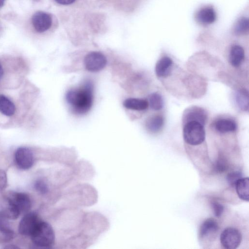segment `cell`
Returning <instances> with one entry per match:
<instances>
[{
  "label": "cell",
  "instance_id": "cb8c5ba5",
  "mask_svg": "<svg viewBox=\"0 0 249 249\" xmlns=\"http://www.w3.org/2000/svg\"><path fill=\"white\" fill-rule=\"evenodd\" d=\"M228 168L227 161L222 157H219L214 165V169L217 173H223L226 171Z\"/></svg>",
  "mask_w": 249,
  "mask_h": 249
},
{
  "label": "cell",
  "instance_id": "e0dca14e",
  "mask_svg": "<svg viewBox=\"0 0 249 249\" xmlns=\"http://www.w3.org/2000/svg\"><path fill=\"white\" fill-rule=\"evenodd\" d=\"M245 57L243 48L239 45L233 46L231 50L230 61L231 65L238 67L242 63Z\"/></svg>",
  "mask_w": 249,
  "mask_h": 249
},
{
  "label": "cell",
  "instance_id": "1f68e13d",
  "mask_svg": "<svg viewBox=\"0 0 249 249\" xmlns=\"http://www.w3.org/2000/svg\"><path fill=\"white\" fill-rule=\"evenodd\" d=\"M3 74V68H2V67L1 65V64L0 63V80L2 77Z\"/></svg>",
  "mask_w": 249,
  "mask_h": 249
},
{
  "label": "cell",
  "instance_id": "836d02e7",
  "mask_svg": "<svg viewBox=\"0 0 249 249\" xmlns=\"http://www.w3.org/2000/svg\"><path fill=\"white\" fill-rule=\"evenodd\" d=\"M5 0H0V8H1L4 4Z\"/></svg>",
  "mask_w": 249,
  "mask_h": 249
},
{
  "label": "cell",
  "instance_id": "f1b7e54d",
  "mask_svg": "<svg viewBox=\"0 0 249 249\" xmlns=\"http://www.w3.org/2000/svg\"><path fill=\"white\" fill-rule=\"evenodd\" d=\"M212 207L214 215L216 217L221 216L224 211V206L221 203L214 201L212 203Z\"/></svg>",
  "mask_w": 249,
  "mask_h": 249
},
{
  "label": "cell",
  "instance_id": "7402d4cb",
  "mask_svg": "<svg viewBox=\"0 0 249 249\" xmlns=\"http://www.w3.org/2000/svg\"><path fill=\"white\" fill-rule=\"evenodd\" d=\"M7 201V204L2 211L9 220L18 218L20 213L18 208L11 203Z\"/></svg>",
  "mask_w": 249,
  "mask_h": 249
},
{
  "label": "cell",
  "instance_id": "5bb4252c",
  "mask_svg": "<svg viewBox=\"0 0 249 249\" xmlns=\"http://www.w3.org/2000/svg\"><path fill=\"white\" fill-rule=\"evenodd\" d=\"M124 107L131 110L142 111L146 109L148 106V102L145 99L136 98L126 99L123 102Z\"/></svg>",
  "mask_w": 249,
  "mask_h": 249
},
{
  "label": "cell",
  "instance_id": "4dcf8cb0",
  "mask_svg": "<svg viewBox=\"0 0 249 249\" xmlns=\"http://www.w3.org/2000/svg\"><path fill=\"white\" fill-rule=\"evenodd\" d=\"M56 3L61 5H69L73 3L76 0H54Z\"/></svg>",
  "mask_w": 249,
  "mask_h": 249
},
{
  "label": "cell",
  "instance_id": "4fadbf2b",
  "mask_svg": "<svg viewBox=\"0 0 249 249\" xmlns=\"http://www.w3.org/2000/svg\"><path fill=\"white\" fill-rule=\"evenodd\" d=\"M216 13L213 8L208 6L201 9L197 13L196 19L203 24H210L216 19Z\"/></svg>",
  "mask_w": 249,
  "mask_h": 249
},
{
  "label": "cell",
  "instance_id": "8fae6325",
  "mask_svg": "<svg viewBox=\"0 0 249 249\" xmlns=\"http://www.w3.org/2000/svg\"><path fill=\"white\" fill-rule=\"evenodd\" d=\"M184 118L187 122L195 121L203 124L206 123L207 115L206 111L199 107H191L187 109L184 114Z\"/></svg>",
  "mask_w": 249,
  "mask_h": 249
},
{
  "label": "cell",
  "instance_id": "4316f807",
  "mask_svg": "<svg viewBox=\"0 0 249 249\" xmlns=\"http://www.w3.org/2000/svg\"><path fill=\"white\" fill-rule=\"evenodd\" d=\"M15 236L14 231L12 229L0 231V242L6 243L12 240Z\"/></svg>",
  "mask_w": 249,
  "mask_h": 249
},
{
  "label": "cell",
  "instance_id": "d4e9b609",
  "mask_svg": "<svg viewBox=\"0 0 249 249\" xmlns=\"http://www.w3.org/2000/svg\"><path fill=\"white\" fill-rule=\"evenodd\" d=\"M35 190L42 195L47 194L49 188L47 183L42 179H38L34 183Z\"/></svg>",
  "mask_w": 249,
  "mask_h": 249
},
{
  "label": "cell",
  "instance_id": "ba28073f",
  "mask_svg": "<svg viewBox=\"0 0 249 249\" xmlns=\"http://www.w3.org/2000/svg\"><path fill=\"white\" fill-rule=\"evenodd\" d=\"M32 23L34 29L42 33L49 30L53 25V18L51 14L43 11H37L32 16Z\"/></svg>",
  "mask_w": 249,
  "mask_h": 249
},
{
  "label": "cell",
  "instance_id": "f546056e",
  "mask_svg": "<svg viewBox=\"0 0 249 249\" xmlns=\"http://www.w3.org/2000/svg\"><path fill=\"white\" fill-rule=\"evenodd\" d=\"M7 185V177L5 172L0 169V191L4 190Z\"/></svg>",
  "mask_w": 249,
  "mask_h": 249
},
{
  "label": "cell",
  "instance_id": "d6a6232c",
  "mask_svg": "<svg viewBox=\"0 0 249 249\" xmlns=\"http://www.w3.org/2000/svg\"><path fill=\"white\" fill-rule=\"evenodd\" d=\"M5 248H8V249H16V248H18V247H17L16 246H14L13 245H9V246H7V247H6Z\"/></svg>",
  "mask_w": 249,
  "mask_h": 249
},
{
  "label": "cell",
  "instance_id": "603a6c76",
  "mask_svg": "<svg viewBox=\"0 0 249 249\" xmlns=\"http://www.w3.org/2000/svg\"><path fill=\"white\" fill-rule=\"evenodd\" d=\"M249 21L248 18H242L237 22L234 28V32L236 35H241L249 30Z\"/></svg>",
  "mask_w": 249,
  "mask_h": 249
},
{
  "label": "cell",
  "instance_id": "3957f363",
  "mask_svg": "<svg viewBox=\"0 0 249 249\" xmlns=\"http://www.w3.org/2000/svg\"><path fill=\"white\" fill-rule=\"evenodd\" d=\"M183 136L184 141L190 145L201 144L205 139L204 125L195 121L186 122L183 127Z\"/></svg>",
  "mask_w": 249,
  "mask_h": 249
},
{
  "label": "cell",
  "instance_id": "277c9868",
  "mask_svg": "<svg viewBox=\"0 0 249 249\" xmlns=\"http://www.w3.org/2000/svg\"><path fill=\"white\" fill-rule=\"evenodd\" d=\"M84 62L86 70L95 72L100 71L105 67L107 60L101 52L92 51L86 54Z\"/></svg>",
  "mask_w": 249,
  "mask_h": 249
},
{
  "label": "cell",
  "instance_id": "d6986e66",
  "mask_svg": "<svg viewBox=\"0 0 249 249\" xmlns=\"http://www.w3.org/2000/svg\"><path fill=\"white\" fill-rule=\"evenodd\" d=\"M0 111L8 116L13 115L15 111L14 103L4 95H0Z\"/></svg>",
  "mask_w": 249,
  "mask_h": 249
},
{
  "label": "cell",
  "instance_id": "2e32d148",
  "mask_svg": "<svg viewBox=\"0 0 249 249\" xmlns=\"http://www.w3.org/2000/svg\"><path fill=\"white\" fill-rule=\"evenodd\" d=\"M215 129L221 133L234 131L237 128L236 123L229 119H221L217 120L214 124Z\"/></svg>",
  "mask_w": 249,
  "mask_h": 249
},
{
  "label": "cell",
  "instance_id": "7a4b0ae2",
  "mask_svg": "<svg viewBox=\"0 0 249 249\" xmlns=\"http://www.w3.org/2000/svg\"><path fill=\"white\" fill-rule=\"evenodd\" d=\"M34 244L40 248H50L53 245L55 235L52 226L41 220L30 236Z\"/></svg>",
  "mask_w": 249,
  "mask_h": 249
},
{
  "label": "cell",
  "instance_id": "44dd1931",
  "mask_svg": "<svg viewBox=\"0 0 249 249\" xmlns=\"http://www.w3.org/2000/svg\"><path fill=\"white\" fill-rule=\"evenodd\" d=\"M148 104L154 110H160L163 108V100L162 96L158 92L151 94L149 97Z\"/></svg>",
  "mask_w": 249,
  "mask_h": 249
},
{
  "label": "cell",
  "instance_id": "8992f818",
  "mask_svg": "<svg viewBox=\"0 0 249 249\" xmlns=\"http://www.w3.org/2000/svg\"><path fill=\"white\" fill-rule=\"evenodd\" d=\"M15 161L16 165L20 169L22 170L30 169L34 163V154L29 148L19 147L15 153Z\"/></svg>",
  "mask_w": 249,
  "mask_h": 249
},
{
  "label": "cell",
  "instance_id": "ac0fdd59",
  "mask_svg": "<svg viewBox=\"0 0 249 249\" xmlns=\"http://www.w3.org/2000/svg\"><path fill=\"white\" fill-rule=\"evenodd\" d=\"M164 119L161 115L153 116L148 119L146 122V127L148 130L152 132H159L163 127Z\"/></svg>",
  "mask_w": 249,
  "mask_h": 249
},
{
  "label": "cell",
  "instance_id": "83f0119b",
  "mask_svg": "<svg viewBox=\"0 0 249 249\" xmlns=\"http://www.w3.org/2000/svg\"><path fill=\"white\" fill-rule=\"evenodd\" d=\"M9 220L3 212L0 211V231L11 229Z\"/></svg>",
  "mask_w": 249,
  "mask_h": 249
},
{
  "label": "cell",
  "instance_id": "30bf717a",
  "mask_svg": "<svg viewBox=\"0 0 249 249\" xmlns=\"http://www.w3.org/2000/svg\"><path fill=\"white\" fill-rule=\"evenodd\" d=\"M219 230L217 221L212 218L205 220L201 225L199 236L203 240H213L215 238Z\"/></svg>",
  "mask_w": 249,
  "mask_h": 249
},
{
  "label": "cell",
  "instance_id": "ffe728a7",
  "mask_svg": "<svg viewBox=\"0 0 249 249\" xmlns=\"http://www.w3.org/2000/svg\"><path fill=\"white\" fill-rule=\"evenodd\" d=\"M235 102L239 108L244 111L249 108V94L245 89H240L235 94Z\"/></svg>",
  "mask_w": 249,
  "mask_h": 249
},
{
  "label": "cell",
  "instance_id": "7c38bea8",
  "mask_svg": "<svg viewBox=\"0 0 249 249\" xmlns=\"http://www.w3.org/2000/svg\"><path fill=\"white\" fill-rule=\"evenodd\" d=\"M173 60L168 56H164L160 59L155 66V73L159 77H165L171 72Z\"/></svg>",
  "mask_w": 249,
  "mask_h": 249
},
{
  "label": "cell",
  "instance_id": "6da1fadb",
  "mask_svg": "<svg viewBox=\"0 0 249 249\" xmlns=\"http://www.w3.org/2000/svg\"><path fill=\"white\" fill-rule=\"evenodd\" d=\"M93 84L90 80L85 81L80 87L69 89L66 99L72 110L77 114H84L91 108L93 103Z\"/></svg>",
  "mask_w": 249,
  "mask_h": 249
},
{
  "label": "cell",
  "instance_id": "9c48e42d",
  "mask_svg": "<svg viewBox=\"0 0 249 249\" xmlns=\"http://www.w3.org/2000/svg\"><path fill=\"white\" fill-rule=\"evenodd\" d=\"M6 200L16 206L21 213L28 212L31 207V201L29 196L22 192H9Z\"/></svg>",
  "mask_w": 249,
  "mask_h": 249
},
{
  "label": "cell",
  "instance_id": "52a82bcc",
  "mask_svg": "<svg viewBox=\"0 0 249 249\" xmlns=\"http://www.w3.org/2000/svg\"><path fill=\"white\" fill-rule=\"evenodd\" d=\"M41 220L36 213H27L21 219L19 223V233L23 235L31 236Z\"/></svg>",
  "mask_w": 249,
  "mask_h": 249
},
{
  "label": "cell",
  "instance_id": "484cf974",
  "mask_svg": "<svg viewBox=\"0 0 249 249\" xmlns=\"http://www.w3.org/2000/svg\"><path fill=\"white\" fill-rule=\"evenodd\" d=\"M241 178L242 174L239 171H232L229 173L227 176V180L229 184L231 186H235L237 181Z\"/></svg>",
  "mask_w": 249,
  "mask_h": 249
},
{
  "label": "cell",
  "instance_id": "9a60e30c",
  "mask_svg": "<svg viewBox=\"0 0 249 249\" xmlns=\"http://www.w3.org/2000/svg\"><path fill=\"white\" fill-rule=\"evenodd\" d=\"M239 197L245 201L249 200V179L248 177L241 178L235 185Z\"/></svg>",
  "mask_w": 249,
  "mask_h": 249
},
{
  "label": "cell",
  "instance_id": "5b68a950",
  "mask_svg": "<svg viewBox=\"0 0 249 249\" xmlns=\"http://www.w3.org/2000/svg\"><path fill=\"white\" fill-rule=\"evenodd\" d=\"M220 240L222 246L227 249H235L241 243L242 235L236 229L226 228L221 233Z\"/></svg>",
  "mask_w": 249,
  "mask_h": 249
}]
</instances>
